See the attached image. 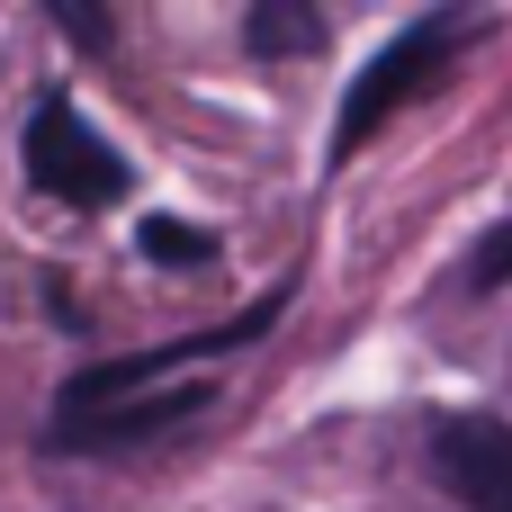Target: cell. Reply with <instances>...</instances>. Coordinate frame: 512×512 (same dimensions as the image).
<instances>
[{"label": "cell", "instance_id": "8992f818", "mask_svg": "<svg viewBox=\"0 0 512 512\" xmlns=\"http://www.w3.org/2000/svg\"><path fill=\"white\" fill-rule=\"evenodd\" d=\"M144 252H153L162 270H207V261H216V243L189 234V225H171V216H144Z\"/></svg>", "mask_w": 512, "mask_h": 512}, {"label": "cell", "instance_id": "5b68a950", "mask_svg": "<svg viewBox=\"0 0 512 512\" xmlns=\"http://www.w3.org/2000/svg\"><path fill=\"white\" fill-rule=\"evenodd\" d=\"M243 45H252V54H315V45H324V18L297 9V0H261V9L243 18Z\"/></svg>", "mask_w": 512, "mask_h": 512}, {"label": "cell", "instance_id": "277c9868", "mask_svg": "<svg viewBox=\"0 0 512 512\" xmlns=\"http://www.w3.org/2000/svg\"><path fill=\"white\" fill-rule=\"evenodd\" d=\"M432 477L468 512H512V423H495V414H441L432 423Z\"/></svg>", "mask_w": 512, "mask_h": 512}, {"label": "cell", "instance_id": "52a82bcc", "mask_svg": "<svg viewBox=\"0 0 512 512\" xmlns=\"http://www.w3.org/2000/svg\"><path fill=\"white\" fill-rule=\"evenodd\" d=\"M504 279H512V225H495V234L468 252V288H477V297H495Z\"/></svg>", "mask_w": 512, "mask_h": 512}, {"label": "cell", "instance_id": "ba28073f", "mask_svg": "<svg viewBox=\"0 0 512 512\" xmlns=\"http://www.w3.org/2000/svg\"><path fill=\"white\" fill-rule=\"evenodd\" d=\"M54 27H63L72 45H90V54L117 36V27H108V9H81V0H54Z\"/></svg>", "mask_w": 512, "mask_h": 512}, {"label": "cell", "instance_id": "6da1fadb", "mask_svg": "<svg viewBox=\"0 0 512 512\" xmlns=\"http://www.w3.org/2000/svg\"><path fill=\"white\" fill-rule=\"evenodd\" d=\"M468 36H477V18H468V9H423L405 36H387V45L369 54V72L342 90V117H333V162H351V153H360V144H369V135H378L405 99H414V90H432V81L459 63V45H468Z\"/></svg>", "mask_w": 512, "mask_h": 512}, {"label": "cell", "instance_id": "3957f363", "mask_svg": "<svg viewBox=\"0 0 512 512\" xmlns=\"http://www.w3.org/2000/svg\"><path fill=\"white\" fill-rule=\"evenodd\" d=\"M207 405H216V387L198 378V387H171V396H135V405H108V414H54V423H45V450H63V459L144 450V441H162V432L198 423Z\"/></svg>", "mask_w": 512, "mask_h": 512}, {"label": "cell", "instance_id": "7a4b0ae2", "mask_svg": "<svg viewBox=\"0 0 512 512\" xmlns=\"http://www.w3.org/2000/svg\"><path fill=\"white\" fill-rule=\"evenodd\" d=\"M27 180H36L45 198H63V207H117V198H126L117 144H99L72 99H45V108L27 117Z\"/></svg>", "mask_w": 512, "mask_h": 512}]
</instances>
